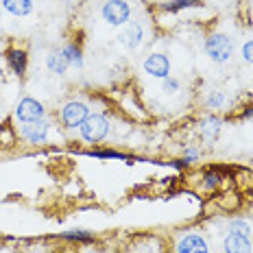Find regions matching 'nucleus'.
<instances>
[{
	"label": "nucleus",
	"instance_id": "1",
	"mask_svg": "<svg viewBox=\"0 0 253 253\" xmlns=\"http://www.w3.org/2000/svg\"><path fill=\"white\" fill-rule=\"evenodd\" d=\"M112 131V125H109V118L103 114H89L85 118V123L79 126V135H81L83 142L87 144H98L109 135Z\"/></svg>",
	"mask_w": 253,
	"mask_h": 253
},
{
	"label": "nucleus",
	"instance_id": "2",
	"mask_svg": "<svg viewBox=\"0 0 253 253\" xmlns=\"http://www.w3.org/2000/svg\"><path fill=\"white\" fill-rule=\"evenodd\" d=\"M205 55L214 63H227L234 55V42H231L225 33H212L203 44Z\"/></svg>",
	"mask_w": 253,
	"mask_h": 253
},
{
	"label": "nucleus",
	"instance_id": "3",
	"mask_svg": "<svg viewBox=\"0 0 253 253\" xmlns=\"http://www.w3.org/2000/svg\"><path fill=\"white\" fill-rule=\"evenodd\" d=\"M101 18L109 26H125L131 20L129 0H105L101 7Z\"/></svg>",
	"mask_w": 253,
	"mask_h": 253
},
{
	"label": "nucleus",
	"instance_id": "4",
	"mask_svg": "<svg viewBox=\"0 0 253 253\" xmlns=\"http://www.w3.org/2000/svg\"><path fill=\"white\" fill-rule=\"evenodd\" d=\"M13 116L20 125H26V123H35V120H42L46 118V107L42 105L38 98L33 96H22L18 101L13 109Z\"/></svg>",
	"mask_w": 253,
	"mask_h": 253
},
{
	"label": "nucleus",
	"instance_id": "5",
	"mask_svg": "<svg viewBox=\"0 0 253 253\" xmlns=\"http://www.w3.org/2000/svg\"><path fill=\"white\" fill-rule=\"evenodd\" d=\"M50 129H52L50 120L42 118V120H35V123L20 125L18 135L24 142H29V144H46V142H48V135H50Z\"/></svg>",
	"mask_w": 253,
	"mask_h": 253
},
{
	"label": "nucleus",
	"instance_id": "6",
	"mask_svg": "<svg viewBox=\"0 0 253 253\" xmlns=\"http://www.w3.org/2000/svg\"><path fill=\"white\" fill-rule=\"evenodd\" d=\"M89 116V109L85 103L81 101H68L63 103L61 112H59V118L61 123L68 126V129H79L83 123H85V118Z\"/></svg>",
	"mask_w": 253,
	"mask_h": 253
},
{
	"label": "nucleus",
	"instance_id": "7",
	"mask_svg": "<svg viewBox=\"0 0 253 253\" xmlns=\"http://www.w3.org/2000/svg\"><path fill=\"white\" fill-rule=\"evenodd\" d=\"M142 70L149 77L162 81V79L170 77V59H168V55H164V52H151L144 59V63H142Z\"/></svg>",
	"mask_w": 253,
	"mask_h": 253
},
{
	"label": "nucleus",
	"instance_id": "8",
	"mask_svg": "<svg viewBox=\"0 0 253 253\" xmlns=\"http://www.w3.org/2000/svg\"><path fill=\"white\" fill-rule=\"evenodd\" d=\"M177 253H210V245L199 231H186L177 242Z\"/></svg>",
	"mask_w": 253,
	"mask_h": 253
},
{
	"label": "nucleus",
	"instance_id": "9",
	"mask_svg": "<svg viewBox=\"0 0 253 253\" xmlns=\"http://www.w3.org/2000/svg\"><path fill=\"white\" fill-rule=\"evenodd\" d=\"M220 129H223V118H220V116H214V114L203 116L201 123H199V131H201L205 142H214L220 135Z\"/></svg>",
	"mask_w": 253,
	"mask_h": 253
},
{
	"label": "nucleus",
	"instance_id": "10",
	"mask_svg": "<svg viewBox=\"0 0 253 253\" xmlns=\"http://www.w3.org/2000/svg\"><path fill=\"white\" fill-rule=\"evenodd\" d=\"M142 42H144V26H142V22H131L125 29V33L120 35V44L129 50L138 48Z\"/></svg>",
	"mask_w": 253,
	"mask_h": 253
},
{
	"label": "nucleus",
	"instance_id": "11",
	"mask_svg": "<svg viewBox=\"0 0 253 253\" xmlns=\"http://www.w3.org/2000/svg\"><path fill=\"white\" fill-rule=\"evenodd\" d=\"M223 253H253L251 238L236 236V234H227L223 238Z\"/></svg>",
	"mask_w": 253,
	"mask_h": 253
},
{
	"label": "nucleus",
	"instance_id": "12",
	"mask_svg": "<svg viewBox=\"0 0 253 253\" xmlns=\"http://www.w3.org/2000/svg\"><path fill=\"white\" fill-rule=\"evenodd\" d=\"M7 63L11 68V72L15 77H24L26 68H29V55L22 48H9L7 50Z\"/></svg>",
	"mask_w": 253,
	"mask_h": 253
},
{
	"label": "nucleus",
	"instance_id": "13",
	"mask_svg": "<svg viewBox=\"0 0 253 253\" xmlns=\"http://www.w3.org/2000/svg\"><path fill=\"white\" fill-rule=\"evenodd\" d=\"M0 4L4 11L15 15V18H26L35 9V0H0Z\"/></svg>",
	"mask_w": 253,
	"mask_h": 253
},
{
	"label": "nucleus",
	"instance_id": "14",
	"mask_svg": "<svg viewBox=\"0 0 253 253\" xmlns=\"http://www.w3.org/2000/svg\"><path fill=\"white\" fill-rule=\"evenodd\" d=\"M59 50H61V55L66 57L68 66L81 70L83 68V50H81V46L75 44V42H68V44H63Z\"/></svg>",
	"mask_w": 253,
	"mask_h": 253
},
{
	"label": "nucleus",
	"instance_id": "15",
	"mask_svg": "<svg viewBox=\"0 0 253 253\" xmlns=\"http://www.w3.org/2000/svg\"><path fill=\"white\" fill-rule=\"evenodd\" d=\"M46 68L52 72V75H57V77H63L68 72V61H66V57L61 55V50H50L48 55H46Z\"/></svg>",
	"mask_w": 253,
	"mask_h": 253
},
{
	"label": "nucleus",
	"instance_id": "16",
	"mask_svg": "<svg viewBox=\"0 0 253 253\" xmlns=\"http://www.w3.org/2000/svg\"><path fill=\"white\" fill-rule=\"evenodd\" d=\"M227 105V96H225L223 89H210L208 96H205V107L208 109H223Z\"/></svg>",
	"mask_w": 253,
	"mask_h": 253
},
{
	"label": "nucleus",
	"instance_id": "17",
	"mask_svg": "<svg viewBox=\"0 0 253 253\" xmlns=\"http://www.w3.org/2000/svg\"><path fill=\"white\" fill-rule=\"evenodd\" d=\"M199 2H201V0H168V2L160 4V9L166 13H179V11H183V9H190Z\"/></svg>",
	"mask_w": 253,
	"mask_h": 253
},
{
	"label": "nucleus",
	"instance_id": "18",
	"mask_svg": "<svg viewBox=\"0 0 253 253\" xmlns=\"http://www.w3.org/2000/svg\"><path fill=\"white\" fill-rule=\"evenodd\" d=\"M85 155L96 157V160H129L126 153H120L114 149H89V151H85Z\"/></svg>",
	"mask_w": 253,
	"mask_h": 253
},
{
	"label": "nucleus",
	"instance_id": "19",
	"mask_svg": "<svg viewBox=\"0 0 253 253\" xmlns=\"http://www.w3.org/2000/svg\"><path fill=\"white\" fill-rule=\"evenodd\" d=\"M227 234H236V236H245V238H251V225H249V220H245V218H234V220H229Z\"/></svg>",
	"mask_w": 253,
	"mask_h": 253
},
{
	"label": "nucleus",
	"instance_id": "20",
	"mask_svg": "<svg viewBox=\"0 0 253 253\" xmlns=\"http://www.w3.org/2000/svg\"><path fill=\"white\" fill-rule=\"evenodd\" d=\"M61 238H66L70 242H94V234L87 229H68L61 234Z\"/></svg>",
	"mask_w": 253,
	"mask_h": 253
},
{
	"label": "nucleus",
	"instance_id": "21",
	"mask_svg": "<svg viewBox=\"0 0 253 253\" xmlns=\"http://www.w3.org/2000/svg\"><path fill=\"white\" fill-rule=\"evenodd\" d=\"M220 179H223V175H220L218 170H208L203 175V188L205 190H214L220 183Z\"/></svg>",
	"mask_w": 253,
	"mask_h": 253
},
{
	"label": "nucleus",
	"instance_id": "22",
	"mask_svg": "<svg viewBox=\"0 0 253 253\" xmlns=\"http://www.w3.org/2000/svg\"><path fill=\"white\" fill-rule=\"evenodd\" d=\"M179 89H181V83H179V79L175 77H166V79H162V92H166V94H177Z\"/></svg>",
	"mask_w": 253,
	"mask_h": 253
},
{
	"label": "nucleus",
	"instance_id": "23",
	"mask_svg": "<svg viewBox=\"0 0 253 253\" xmlns=\"http://www.w3.org/2000/svg\"><path fill=\"white\" fill-rule=\"evenodd\" d=\"M240 57L245 63H249V66H253V40H247L245 44H242L240 48Z\"/></svg>",
	"mask_w": 253,
	"mask_h": 253
},
{
	"label": "nucleus",
	"instance_id": "24",
	"mask_svg": "<svg viewBox=\"0 0 253 253\" xmlns=\"http://www.w3.org/2000/svg\"><path fill=\"white\" fill-rule=\"evenodd\" d=\"M199 155H201V153H199V149H194V146H188L186 151H183V164L186 166H190V164H194V162L199 160Z\"/></svg>",
	"mask_w": 253,
	"mask_h": 253
},
{
	"label": "nucleus",
	"instance_id": "25",
	"mask_svg": "<svg viewBox=\"0 0 253 253\" xmlns=\"http://www.w3.org/2000/svg\"><path fill=\"white\" fill-rule=\"evenodd\" d=\"M247 118H253V107H245V112H242V120Z\"/></svg>",
	"mask_w": 253,
	"mask_h": 253
},
{
	"label": "nucleus",
	"instance_id": "26",
	"mask_svg": "<svg viewBox=\"0 0 253 253\" xmlns=\"http://www.w3.org/2000/svg\"><path fill=\"white\" fill-rule=\"evenodd\" d=\"M87 253H101V251H96V249H92V251H87Z\"/></svg>",
	"mask_w": 253,
	"mask_h": 253
}]
</instances>
